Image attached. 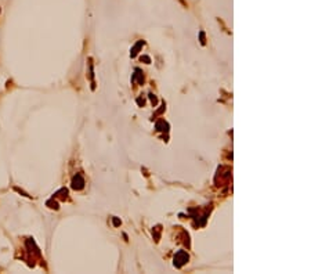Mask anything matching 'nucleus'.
Returning a JSON list of instances; mask_svg holds the SVG:
<instances>
[{
  "label": "nucleus",
  "mask_w": 311,
  "mask_h": 274,
  "mask_svg": "<svg viewBox=\"0 0 311 274\" xmlns=\"http://www.w3.org/2000/svg\"><path fill=\"white\" fill-rule=\"evenodd\" d=\"M83 184H84L83 177L80 176V174H76V176L73 177V181H72V187L76 188V190H82V188H83Z\"/></svg>",
  "instance_id": "2"
},
{
  "label": "nucleus",
  "mask_w": 311,
  "mask_h": 274,
  "mask_svg": "<svg viewBox=\"0 0 311 274\" xmlns=\"http://www.w3.org/2000/svg\"><path fill=\"white\" fill-rule=\"evenodd\" d=\"M187 260H188V255H187L185 252H179L177 255H176V258H174V264L177 267H181L182 264L187 262Z\"/></svg>",
  "instance_id": "1"
}]
</instances>
